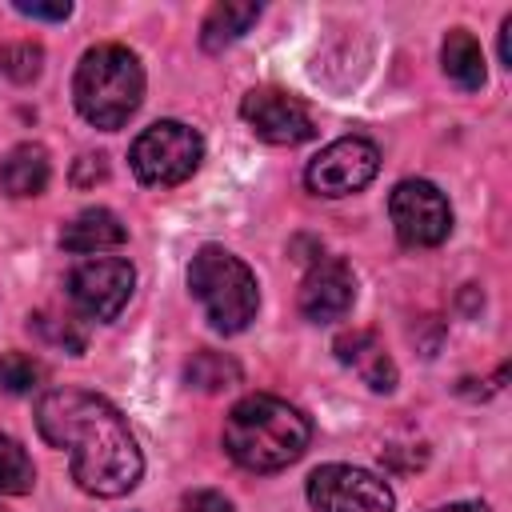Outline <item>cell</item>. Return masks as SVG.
Instances as JSON below:
<instances>
[{
	"label": "cell",
	"mask_w": 512,
	"mask_h": 512,
	"mask_svg": "<svg viewBox=\"0 0 512 512\" xmlns=\"http://www.w3.org/2000/svg\"><path fill=\"white\" fill-rule=\"evenodd\" d=\"M36 428L52 448H68L72 480L88 496H124L140 484L144 456L128 420L96 392L52 388L36 404Z\"/></svg>",
	"instance_id": "cell-1"
},
{
	"label": "cell",
	"mask_w": 512,
	"mask_h": 512,
	"mask_svg": "<svg viewBox=\"0 0 512 512\" xmlns=\"http://www.w3.org/2000/svg\"><path fill=\"white\" fill-rule=\"evenodd\" d=\"M312 424L300 408L280 396L256 392L232 404L224 416V452L248 472H276L304 456Z\"/></svg>",
	"instance_id": "cell-2"
},
{
	"label": "cell",
	"mask_w": 512,
	"mask_h": 512,
	"mask_svg": "<svg viewBox=\"0 0 512 512\" xmlns=\"http://www.w3.org/2000/svg\"><path fill=\"white\" fill-rule=\"evenodd\" d=\"M72 100L96 128H120L144 100V68L124 44H96L80 56Z\"/></svg>",
	"instance_id": "cell-3"
},
{
	"label": "cell",
	"mask_w": 512,
	"mask_h": 512,
	"mask_svg": "<svg viewBox=\"0 0 512 512\" xmlns=\"http://www.w3.org/2000/svg\"><path fill=\"white\" fill-rule=\"evenodd\" d=\"M188 288L200 300V308H204V316L216 332L232 336V332H244L256 320V308H260L256 276L236 252H228L220 244H204L192 256Z\"/></svg>",
	"instance_id": "cell-4"
},
{
	"label": "cell",
	"mask_w": 512,
	"mask_h": 512,
	"mask_svg": "<svg viewBox=\"0 0 512 512\" xmlns=\"http://www.w3.org/2000/svg\"><path fill=\"white\" fill-rule=\"evenodd\" d=\"M200 156H204L200 132L180 124V120H160V124L144 128L128 152L132 172L152 188H168V184L188 180L200 168Z\"/></svg>",
	"instance_id": "cell-5"
},
{
	"label": "cell",
	"mask_w": 512,
	"mask_h": 512,
	"mask_svg": "<svg viewBox=\"0 0 512 512\" xmlns=\"http://www.w3.org/2000/svg\"><path fill=\"white\" fill-rule=\"evenodd\" d=\"M388 216L396 236L412 248H432L452 232V208L428 180H400L388 196Z\"/></svg>",
	"instance_id": "cell-6"
},
{
	"label": "cell",
	"mask_w": 512,
	"mask_h": 512,
	"mask_svg": "<svg viewBox=\"0 0 512 512\" xmlns=\"http://www.w3.org/2000/svg\"><path fill=\"white\" fill-rule=\"evenodd\" d=\"M312 512H392V488L352 464H324L308 476Z\"/></svg>",
	"instance_id": "cell-7"
},
{
	"label": "cell",
	"mask_w": 512,
	"mask_h": 512,
	"mask_svg": "<svg viewBox=\"0 0 512 512\" xmlns=\"http://www.w3.org/2000/svg\"><path fill=\"white\" fill-rule=\"evenodd\" d=\"M136 284V272L128 260L120 256H88L72 268L68 276V296L76 304V312H84L88 320H116L120 308L128 304Z\"/></svg>",
	"instance_id": "cell-8"
},
{
	"label": "cell",
	"mask_w": 512,
	"mask_h": 512,
	"mask_svg": "<svg viewBox=\"0 0 512 512\" xmlns=\"http://www.w3.org/2000/svg\"><path fill=\"white\" fill-rule=\"evenodd\" d=\"M376 168H380L376 144L364 136H344V140H332L328 148H320V156L308 164L304 180L320 196H348V192H360L376 176Z\"/></svg>",
	"instance_id": "cell-9"
},
{
	"label": "cell",
	"mask_w": 512,
	"mask_h": 512,
	"mask_svg": "<svg viewBox=\"0 0 512 512\" xmlns=\"http://www.w3.org/2000/svg\"><path fill=\"white\" fill-rule=\"evenodd\" d=\"M240 116L268 144L292 148V144H304L316 136V120H312L308 104L292 92H280V88H252L240 100Z\"/></svg>",
	"instance_id": "cell-10"
},
{
	"label": "cell",
	"mask_w": 512,
	"mask_h": 512,
	"mask_svg": "<svg viewBox=\"0 0 512 512\" xmlns=\"http://www.w3.org/2000/svg\"><path fill=\"white\" fill-rule=\"evenodd\" d=\"M356 300V276L340 256H324L308 268L300 284V312L316 324L340 320Z\"/></svg>",
	"instance_id": "cell-11"
},
{
	"label": "cell",
	"mask_w": 512,
	"mask_h": 512,
	"mask_svg": "<svg viewBox=\"0 0 512 512\" xmlns=\"http://www.w3.org/2000/svg\"><path fill=\"white\" fill-rule=\"evenodd\" d=\"M332 348H336V360L348 364L372 392H392L396 388V364H392V356H388V348L380 344L376 332L352 328V332L336 336Z\"/></svg>",
	"instance_id": "cell-12"
},
{
	"label": "cell",
	"mask_w": 512,
	"mask_h": 512,
	"mask_svg": "<svg viewBox=\"0 0 512 512\" xmlns=\"http://www.w3.org/2000/svg\"><path fill=\"white\" fill-rule=\"evenodd\" d=\"M124 224H120V216L116 212H108V208H84L80 216H72L68 224H64V232H60V244H64V252H76V256H100V252H108V248H120L124 244Z\"/></svg>",
	"instance_id": "cell-13"
},
{
	"label": "cell",
	"mask_w": 512,
	"mask_h": 512,
	"mask_svg": "<svg viewBox=\"0 0 512 512\" xmlns=\"http://www.w3.org/2000/svg\"><path fill=\"white\" fill-rule=\"evenodd\" d=\"M48 152L40 144H16L4 160H0V188L8 196H40L48 188Z\"/></svg>",
	"instance_id": "cell-14"
},
{
	"label": "cell",
	"mask_w": 512,
	"mask_h": 512,
	"mask_svg": "<svg viewBox=\"0 0 512 512\" xmlns=\"http://www.w3.org/2000/svg\"><path fill=\"white\" fill-rule=\"evenodd\" d=\"M440 64H444V76L456 88H464V92L484 88V52H480V44H476V36L468 28H452L444 36Z\"/></svg>",
	"instance_id": "cell-15"
},
{
	"label": "cell",
	"mask_w": 512,
	"mask_h": 512,
	"mask_svg": "<svg viewBox=\"0 0 512 512\" xmlns=\"http://www.w3.org/2000/svg\"><path fill=\"white\" fill-rule=\"evenodd\" d=\"M260 20V4H216L208 16H204V28H200V44L208 52H220L224 44L240 40L252 24Z\"/></svg>",
	"instance_id": "cell-16"
},
{
	"label": "cell",
	"mask_w": 512,
	"mask_h": 512,
	"mask_svg": "<svg viewBox=\"0 0 512 512\" xmlns=\"http://www.w3.org/2000/svg\"><path fill=\"white\" fill-rule=\"evenodd\" d=\"M184 376H188V384L200 388V392H220V388H232V384L240 380V368H236V360H228V356L204 348V352H196V356L188 360Z\"/></svg>",
	"instance_id": "cell-17"
},
{
	"label": "cell",
	"mask_w": 512,
	"mask_h": 512,
	"mask_svg": "<svg viewBox=\"0 0 512 512\" xmlns=\"http://www.w3.org/2000/svg\"><path fill=\"white\" fill-rule=\"evenodd\" d=\"M32 460L28 452L12 440V436H0V496H24L32 492Z\"/></svg>",
	"instance_id": "cell-18"
},
{
	"label": "cell",
	"mask_w": 512,
	"mask_h": 512,
	"mask_svg": "<svg viewBox=\"0 0 512 512\" xmlns=\"http://www.w3.org/2000/svg\"><path fill=\"white\" fill-rule=\"evenodd\" d=\"M44 380V364L36 356H24V352H4L0 356V388L12 392V396H24L32 388H40Z\"/></svg>",
	"instance_id": "cell-19"
},
{
	"label": "cell",
	"mask_w": 512,
	"mask_h": 512,
	"mask_svg": "<svg viewBox=\"0 0 512 512\" xmlns=\"http://www.w3.org/2000/svg\"><path fill=\"white\" fill-rule=\"evenodd\" d=\"M40 48L36 44H8L0 48V76H12V80H32L40 76Z\"/></svg>",
	"instance_id": "cell-20"
},
{
	"label": "cell",
	"mask_w": 512,
	"mask_h": 512,
	"mask_svg": "<svg viewBox=\"0 0 512 512\" xmlns=\"http://www.w3.org/2000/svg\"><path fill=\"white\" fill-rule=\"evenodd\" d=\"M32 324H36L40 332H48V340H56V344H64L68 352H80V348H84V332H80V328H72L68 320H64V324H52V328H48V324H44V320L36 316Z\"/></svg>",
	"instance_id": "cell-21"
},
{
	"label": "cell",
	"mask_w": 512,
	"mask_h": 512,
	"mask_svg": "<svg viewBox=\"0 0 512 512\" xmlns=\"http://www.w3.org/2000/svg\"><path fill=\"white\" fill-rule=\"evenodd\" d=\"M16 12H20V16H32V20H68V16H72V4H64V0H60V4H24V0H20Z\"/></svg>",
	"instance_id": "cell-22"
},
{
	"label": "cell",
	"mask_w": 512,
	"mask_h": 512,
	"mask_svg": "<svg viewBox=\"0 0 512 512\" xmlns=\"http://www.w3.org/2000/svg\"><path fill=\"white\" fill-rule=\"evenodd\" d=\"M180 512H232V504L220 492H192Z\"/></svg>",
	"instance_id": "cell-23"
},
{
	"label": "cell",
	"mask_w": 512,
	"mask_h": 512,
	"mask_svg": "<svg viewBox=\"0 0 512 512\" xmlns=\"http://www.w3.org/2000/svg\"><path fill=\"white\" fill-rule=\"evenodd\" d=\"M500 60H504V68H512V16L500 28Z\"/></svg>",
	"instance_id": "cell-24"
},
{
	"label": "cell",
	"mask_w": 512,
	"mask_h": 512,
	"mask_svg": "<svg viewBox=\"0 0 512 512\" xmlns=\"http://www.w3.org/2000/svg\"><path fill=\"white\" fill-rule=\"evenodd\" d=\"M436 512H488L484 504H472V500H464V504H448V508H436Z\"/></svg>",
	"instance_id": "cell-25"
}]
</instances>
